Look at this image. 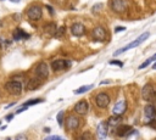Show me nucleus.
Returning <instances> with one entry per match:
<instances>
[{
  "mask_svg": "<svg viewBox=\"0 0 156 140\" xmlns=\"http://www.w3.org/2000/svg\"><path fill=\"white\" fill-rule=\"evenodd\" d=\"M149 36H150V33L149 32H145V33H143L142 36H139L135 40H133L131 44H128V45H126L124 48H121V49H118V50H116V52L113 54L115 56H117V55H119V54H122V52H124V51H127V50H129V49H133V48H137V46H139L143 42H145L148 38H149Z\"/></svg>",
  "mask_w": 156,
  "mask_h": 140,
  "instance_id": "obj_1",
  "label": "nucleus"
},
{
  "mask_svg": "<svg viewBox=\"0 0 156 140\" xmlns=\"http://www.w3.org/2000/svg\"><path fill=\"white\" fill-rule=\"evenodd\" d=\"M5 88L11 95H21L22 94V83L18 80H9L5 84Z\"/></svg>",
  "mask_w": 156,
  "mask_h": 140,
  "instance_id": "obj_2",
  "label": "nucleus"
},
{
  "mask_svg": "<svg viewBox=\"0 0 156 140\" xmlns=\"http://www.w3.org/2000/svg\"><path fill=\"white\" fill-rule=\"evenodd\" d=\"M27 17L32 21H38L42 18L43 16V11H42V8H39L38 5H32L29 6L28 10H27Z\"/></svg>",
  "mask_w": 156,
  "mask_h": 140,
  "instance_id": "obj_3",
  "label": "nucleus"
},
{
  "mask_svg": "<svg viewBox=\"0 0 156 140\" xmlns=\"http://www.w3.org/2000/svg\"><path fill=\"white\" fill-rule=\"evenodd\" d=\"M155 96H156V94H155L154 87L151 86V84H145V86L143 87V89H142V98H143V100L150 102V101H154Z\"/></svg>",
  "mask_w": 156,
  "mask_h": 140,
  "instance_id": "obj_4",
  "label": "nucleus"
},
{
  "mask_svg": "<svg viewBox=\"0 0 156 140\" xmlns=\"http://www.w3.org/2000/svg\"><path fill=\"white\" fill-rule=\"evenodd\" d=\"M72 65V62L70 60H55L51 62V68L54 72H59V71H64L70 68Z\"/></svg>",
  "mask_w": 156,
  "mask_h": 140,
  "instance_id": "obj_5",
  "label": "nucleus"
},
{
  "mask_svg": "<svg viewBox=\"0 0 156 140\" xmlns=\"http://www.w3.org/2000/svg\"><path fill=\"white\" fill-rule=\"evenodd\" d=\"M36 76L40 80H45L49 77V68H48V65L45 62H40L36 67Z\"/></svg>",
  "mask_w": 156,
  "mask_h": 140,
  "instance_id": "obj_6",
  "label": "nucleus"
},
{
  "mask_svg": "<svg viewBox=\"0 0 156 140\" xmlns=\"http://www.w3.org/2000/svg\"><path fill=\"white\" fill-rule=\"evenodd\" d=\"M110 101H111V99L106 93H100L95 98V104L100 108H106L110 105Z\"/></svg>",
  "mask_w": 156,
  "mask_h": 140,
  "instance_id": "obj_7",
  "label": "nucleus"
},
{
  "mask_svg": "<svg viewBox=\"0 0 156 140\" xmlns=\"http://www.w3.org/2000/svg\"><path fill=\"white\" fill-rule=\"evenodd\" d=\"M91 38L95 42H104L106 39V31L103 27H95L91 31Z\"/></svg>",
  "mask_w": 156,
  "mask_h": 140,
  "instance_id": "obj_8",
  "label": "nucleus"
},
{
  "mask_svg": "<svg viewBox=\"0 0 156 140\" xmlns=\"http://www.w3.org/2000/svg\"><path fill=\"white\" fill-rule=\"evenodd\" d=\"M111 9L117 14H122L127 10V2L126 0H111Z\"/></svg>",
  "mask_w": 156,
  "mask_h": 140,
  "instance_id": "obj_9",
  "label": "nucleus"
},
{
  "mask_svg": "<svg viewBox=\"0 0 156 140\" xmlns=\"http://www.w3.org/2000/svg\"><path fill=\"white\" fill-rule=\"evenodd\" d=\"M79 123H81L79 122V118L76 117V116H73V115H71V116L67 117V120L65 122V127H66V129L68 132H72V130H76L79 127Z\"/></svg>",
  "mask_w": 156,
  "mask_h": 140,
  "instance_id": "obj_10",
  "label": "nucleus"
},
{
  "mask_svg": "<svg viewBox=\"0 0 156 140\" xmlns=\"http://www.w3.org/2000/svg\"><path fill=\"white\" fill-rule=\"evenodd\" d=\"M126 110H127V102H126V100H119L115 106H113V108H112V114L113 115H123L124 112H126Z\"/></svg>",
  "mask_w": 156,
  "mask_h": 140,
  "instance_id": "obj_11",
  "label": "nucleus"
},
{
  "mask_svg": "<svg viewBox=\"0 0 156 140\" xmlns=\"http://www.w3.org/2000/svg\"><path fill=\"white\" fill-rule=\"evenodd\" d=\"M121 124H122V117H121V115H113V116L110 117V120L107 121L109 130L117 129L118 126H121Z\"/></svg>",
  "mask_w": 156,
  "mask_h": 140,
  "instance_id": "obj_12",
  "label": "nucleus"
},
{
  "mask_svg": "<svg viewBox=\"0 0 156 140\" xmlns=\"http://www.w3.org/2000/svg\"><path fill=\"white\" fill-rule=\"evenodd\" d=\"M88 108H89L88 102L84 101V100H82V101H79V102H77L75 105V112L78 114V115H85L88 112Z\"/></svg>",
  "mask_w": 156,
  "mask_h": 140,
  "instance_id": "obj_13",
  "label": "nucleus"
},
{
  "mask_svg": "<svg viewBox=\"0 0 156 140\" xmlns=\"http://www.w3.org/2000/svg\"><path fill=\"white\" fill-rule=\"evenodd\" d=\"M133 133H134V129L129 126H118V128H117L118 136H129Z\"/></svg>",
  "mask_w": 156,
  "mask_h": 140,
  "instance_id": "obj_14",
  "label": "nucleus"
},
{
  "mask_svg": "<svg viewBox=\"0 0 156 140\" xmlns=\"http://www.w3.org/2000/svg\"><path fill=\"white\" fill-rule=\"evenodd\" d=\"M71 33L76 37H81L85 33V27L82 24V23H75L72 27H71Z\"/></svg>",
  "mask_w": 156,
  "mask_h": 140,
  "instance_id": "obj_15",
  "label": "nucleus"
},
{
  "mask_svg": "<svg viewBox=\"0 0 156 140\" xmlns=\"http://www.w3.org/2000/svg\"><path fill=\"white\" fill-rule=\"evenodd\" d=\"M107 130H109L107 123H105V122H101V123L98 126V129H97L98 138H99V139H105V138L107 136Z\"/></svg>",
  "mask_w": 156,
  "mask_h": 140,
  "instance_id": "obj_16",
  "label": "nucleus"
},
{
  "mask_svg": "<svg viewBox=\"0 0 156 140\" xmlns=\"http://www.w3.org/2000/svg\"><path fill=\"white\" fill-rule=\"evenodd\" d=\"M144 115H145V117H146L148 120L155 118V116H156V108H155V106L151 105V104L146 105V106L144 107Z\"/></svg>",
  "mask_w": 156,
  "mask_h": 140,
  "instance_id": "obj_17",
  "label": "nucleus"
},
{
  "mask_svg": "<svg viewBox=\"0 0 156 140\" xmlns=\"http://www.w3.org/2000/svg\"><path fill=\"white\" fill-rule=\"evenodd\" d=\"M42 84V82H40V79H30L29 82H28V84H27V89L28 90H34V89H37L39 86Z\"/></svg>",
  "mask_w": 156,
  "mask_h": 140,
  "instance_id": "obj_18",
  "label": "nucleus"
},
{
  "mask_svg": "<svg viewBox=\"0 0 156 140\" xmlns=\"http://www.w3.org/2000/svg\"><path fill=\"white\" fill-rule=\"evenodd\" d=\"M29 36L28 34H26V32L24 31H22L21 28H17V30L14 32V38L16 39V40H18V39H23V38H28Z\"/></svg>",
  "mask_w": 156,
  "mask_h": 140,
  "instance_id": "obj_19",
  "label": "nucleus"
},
{
  "mask_svg": "<svg viewBox=\"0 0 156 140\" xmlns=\"http://www.w3.org/2000/svg\"><path fill=\"white\" fill-rule=\"evenodd\" d=\"M154 61H156V54H155V55H152L151 58H149V59H148V60H146V61H145L144 64H142V65H140V66H139L138 68H139V70H143V68L148 67V66H149V65H150L151 62H154Z\"/></svg>",
  "mask_w": 156,
  "mask_h": 140,
  "instance_id": "obj_20",
  "label": "nucleus"
},
{
  "mask_svg": "<svg viewBox=\"0 0 156 140\" xmlns=\"http://www.w3.org/2000/svg\"><path fill=\"white\" fill-rule=\"evenodd\" d=\"M90 89H93V86H84V87H81V88L76 89L75 90V94L76 95H79V94H83V93H85V92H88Z\"/></svg>",
  "mask_w": 156,
  "mask_h": 140,
  "instance_id": "obj_21",
  "label": "nucleus"
},
{
  "mask_svg": "<svg viewBox=\"0 0 156 140\" xmlns=\"http://www.w3.org/2000/svg\"><path fill=\"white\" fill-rule=\"evenodd\" d=\"M55 28H56V26L54 24V23H50V24H48V26H45V32H48V33H56L55 32Z\"/></svg>",
  "mask_w": 156,
  "mask_h": 140,
  "instance_id": "obj_22",
  "label": "nucleus"
},
{
  "mask_svg": "<svg viewBox=\"0 0 156 140\" xmlns=\"http://www.w3.org/2000/svg\"><path fill=\"white\" fill-rule=\"evenodd\" d=\"M64 116H65L64 111H60L59 114H57V116H56V120H57V123H59V126H62V121H64Z\"/></svg>",
  "mask_w": 156,
  "mask_h": 140,
  "instance_id": "obj_23",
  "label": "nucleus"
},
{
  "mask_svg": "<svg viewBox=\"0 0 156 140\" xmlns=\"http://www.w3.org/2000/svg\"><path fill=\"white\" fill-rule=\"evenodd\" d=\"M40 102H43L42 99H32V100H29L28 102H26V105L27 106H32V105H37V104H40Z\"/></svg>",
  "mask_w": 156,
  "mask_h": 140,
  "instance_id": "obj_24",
  "label": "nucleus"
},
{
  "mask_svg": "<svg viewBox=\"0 0 156 140\" xmlns=\"http://www.w3.org/2000/svg\"><path fill=\"white\" fill-rule=\"evenodd\" d=\"M64 33H65V27H60L59 30H57V32H56V34H55V37L56 38H60Z\"/></svg>",
  "mask_w": 156,
  "mask_h": 140,
  "instance_id": "obj_25",
  "label": "nucleus"
},
{
  "mask_svg": "<svg viewBox=\"0 0 156 140\" xmlns=\"http://www.w3.org/2000/svg\"><path fill=\"white\" fill-rule=\"evenodd\" d=\"M110 65H115V66H118V67H123V62H121V61H117V60H111L110 62H109Z\"/></svg>",
  "mask_w": 156,
  "mask_h": 140,
  "instance_id": "obj_26",
  "label": "nucleus"
},
{
  "mask_svg": "<svg viewBox=\"0 0 156 140\" xmlns=\"http://www.w3.org/2000/svg\"><path fill=\"white\" fill-rule=\"evenodd\" d=\"M100 9H103V4H97L94 8H93V12H98Z\"/></svg>",
  "mask_w": 156,
  "mask_h": 140,
  "instance_id": "obj_27",
  "label": "nucleus"
},
{
  "mask_svg": "<svg viewBox=\"0 0 156 140\" xmlns=\"http://www.w3.org/2000/svg\"><path fill=\"white\" fill-rule=\"evenodd\" d=\"M27 108H28V106H27V105H23L22 107H20V108H18V110L16 111V115H18V114H21V112H23V111H26Z\"/></svg>",
  "mask_w": 156,
  "mask_h": 140,
  "instance_id": "obj_28",
  "label": "nucleus"
},
{
  "mask_svg": "<svg viewBox=\"0 0 156 140\" xmlns=\"http://www.w3.org/2000/svg\"><path fill=\"white\" fill-rule=\"evenodd\" d=\"M62 138L61 136H57V135H50L46 138V140H61Z\"/></svg>",
  "mask_w": 156,
  "mask_h": 140,
  "instance_id": "obj_29",
  "label": "nucleus"
},
{
  "mask_svg": "<svg viewBox=\"0 0 156 140\" xmlns=\"http://www.w3.org/2000/svg\"><path fill=\"white\" fill-rule=\"evenodd\" d=\"M148 124H149V126H150L151 128H154V129L156 130V121H155L154 118H152V120H150V122H149Z\"/></svg>",
  "mask_w": 156,
  "mask_h": 140,
  "instance_id": "obj_30",
  "label": "nucleus"
},
{
  "mask_svg": "<svg viewBox=\"0 0 156 140\" xmlns=\"http://www.w3.org/2000/svg\"><path fill=\"white\" fill-rule=\"evenodd\" d=\"M123 31H126V28H124V27H116V28H115V33L123 32Z\"/></svg>",
  "mask_w": 156,
  "mask_h": 140,
  "instance_id": "obj_31",
  "label": "nucleus"
},
{
  "mask_svg": "<svg viewBox=\"0 0 156 140\" xmlns=\"http://www.w3.org/2000/svg\"><path fill=\"white\" fill-rule=\"evenodd\" d=\"M111 83V80H103V82H100V86H103V84H110Z\"/></svg>",
  "mask_w": 156,
  "mask_h": 140,
  "instance_id": "obj_32",
  "label": "nucleus"
},
{
  "mask_svg": "<svg viewBox=\"0 0 156 140\" xmlns=\"http://www.w3.org/2000/svg\"><path fill=\"white\" fill-rule=\"evenodd\" d=\"M12 117H14V115H12V114H11V115H8V116H6V120H8V121H10Z\"/></svg>",
  "mask_w": 156,
  "mask_h": 140,
  "instance_id": "obj_33",
  "label": "nucleus"
},
{
  "mask_svg": "<svg viewBox=\"0 0 156 140\" xmlns=\"http://www.w3.org/2000/svg\"><path fill=\"white\" fill-rule=\"evenodd\" d=\"M10 2H12V3H18L20 0H10Z\"/></svg>",
  "mask_w": 156,
  "mask_h": 140,
  "instance_id": "obj_34",
  "label": "nucleus"
},
{
  "mask_svg": "<svg viewBox=\"0 0 156 140\" xmlns=\"http://www.w3.org/2000/svg\"><path fill=\"white\" fill-rule=\"evenodd\" d=\"M152 68H154V70H156V64H155V65L152 66Z\"/></svg>",
  "mask_w": 156,
  "mask_h": 140,
  "instance_id": "obj_35",
  "label": "nucleus"
}]
</instances>
